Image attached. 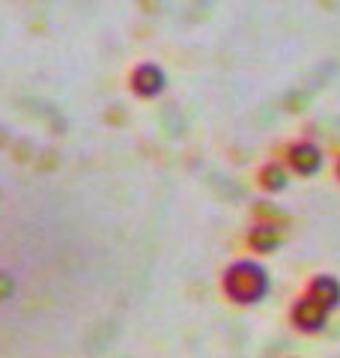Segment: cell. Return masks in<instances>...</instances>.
<instances>
[{
  "label": "cell",
  "instance_id": "cell-1",
  "mask_svg": "<svg viewBox=\"0 0 340 358\" xmlns=\"http://www.w3.org/2000/svg\"><path fill=\"white\" fill-rule=\"evenodd\" d=\"M221 289L233 305H242V308L260 305L271 289L269 268L257 260H233L221 275Z\"/></svg>",
  "mask_w": 340,
  "mask_h": 358
},
{
  "label": "cell",
  "instance_id": "cell-2",
  "mask_svg": "<svg viewBox=\"0 0 340 358\" xmlns=\"http://www.w3.org/2000/svg\"><path fill=\"white\" fill-rule=\"evenodd\" d=\"M328 317H332V313H328L320 301H313L308 293L299 296L296 301H292V308H290L292 329L302 331V334H320V331H325Z\"/></svg>",
  "mask_w": 340,
  "mask_h": 358
},
{
  "label": "cell",
  "instance_id": "cell-3",
  "mask_svg": "<svg viewBox=\"0 0 340 358\" xmlns=\"http://www.w3.org/2000/svg\"><path fill=\"white\" fill-rule=\"evenodd\" d=\"M167 84V75L162 66H155V63H141L138 69L132 72V90L138 93L141 99H155V96H162V90Z\"/></svg>",
  "mask_w": 340,
  "mask_h": 358
},
{
  "label": "cell",
  "instance_id": "cell-4",
  "mask_svg": "<svg viewBox=\"0 0 340 358\" xmlns=\"http://www.w3.org/2000/svg\"><path fill=\"white\" fill-rule=\"evenodd\" d=\"M290 167L296 171L299 176H313L323 171V150L311 141H302V143H292L290 155H287Z\"/></svg>",
  "mask_w": 340,
  "mask_h": 358
},
{
  "label": "cell",
  "instance_id": "cell-5",
  "mask_svg": "<svg viewBox=\"0 0 340 358\" xmlns=\"http://www.w3.org/2000/svg\"><path fill=\"white\" fill-rule=\"evenodd\" d=\"M304 293H308L313 301H320L328 313L340 308V281L334 275H313Z\"/></svg>",
  "mask_w": 340,
  "mask_h": 358
},
{
  "label": "cell",
  "instance_id": "cell-6",
  "mask_svg": "<svg viewBox=\"0 0 340 358\" xmlns=\"http://www.w3.org/2000/svg\"><path fill=\"white\" fill-rule=\"evenodd\" d=\"M281 242H283V233L278 224L260 221L248 230V245H251V251H257V254H275L281 248Z\"/></svg>",
  "mask_w": 340,
  "mask_h": 358
},
{
  "label": "cell",
  "instance_id": "cell-7",
  "mask_svg": "<svg viewBox=\"0 0 340 358\" xmlns=\"http://www.w3.org/2000/svg\"><path fill=\"white\" fill-rule=\"evenodd\" d=\"M260 182H263L266 192H283L287 188V171H283V164L269 162L263 167V173H260Z\"/></svg>",
  "mask_w": 340,
  "mask_h": 358
},
{
  "label": "cell",
  "instance_id": "cell-8",
  "mask_svg": "<svg viewBox=\"0 0 340 358\" xmlns=\"http://www.w3.org/2000/svg\"><path fill=\"white\" fill-rule=\"evenodd\" d=\"M13 289H15V281H13V278H9L6 272H0V301L13 296Z\"/></svg>",
  "mask_w": 340,
  "mask_h": 358
},
{
  "label": "cell",
  "instance_id": "cell-9",
  "mask_svg": "<svg viewBox=\"0 0 340 358\" xmlns=\"http://www.w3.org/2000/svg\"><path fill=\"white\" fill-rule=\"evenodd\" d=\"M337 179H340V162H337Z\"/></svg>",
  "mask_w": 340,
  "mask_h": 358
}]
</instances>
